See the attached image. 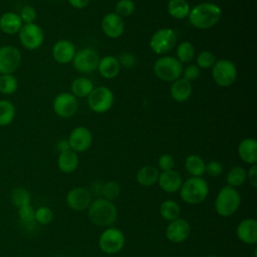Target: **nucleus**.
<instances>
[{"mask_svg": "<svg viewBox=\"0 0 257 257\" xmlns=\"http://www.w3.org/2000/svg\"><path fill=\"white\" fill-rule=\"evenodd\" d=\"M87 216L93 225L108 228L115 223L117 219V210L111 201L104 198H98L91 201L87 208Z\"/></svg>", "mask_w": 257, "mask_h": 257, "instance_id": "nucleus-1", "label": "nucleus"}, {"mask_svg": "<svg viewBox=\"0 0 257 257\" xmlns=\"http://www.w3.org/2000/svg\"><path fill=\"white\" fill-rule=\"evenodd\" d=\"M222 15L221 8L214 3H201L189 12L190 23L198 29H209L215 26Z\"/></svg>", "mask_w": 257, "mask_h": 257, "instance_id": "nucleus-2", "label": "nucleus"}, {"mask_svg": "<svg viewBox=\"0 0 257 257\" xmlns=\"http://www.w3.org/2000/svg\"><path fill=\"white\" fill-rule=\"evenodd\" d=\"M181 199L190 205L202 203L209 194V186L202 177H191L183 182L180 188Z\"/></svg>", "mask_w": 257, "mask_h": 257, "instance_id": "nucleus-3", "label": "nucleus"}, {"mask_svg": "<svg viewBox=\"0 0 257 257\" xmlns=\"http://www.w3.org/2000/svg\"><path fill=\"white\" fill-rule=\"evenodd\" d=\"M241 204V196L236 188L224 186L215 199V210L221 217H230L237 212Z\"/></svg>", "mask_w": 257, "mask_h": 257, "instance_id": "nucleus-4", "label": "nucleus"}, {"mask_svg": "<svg viewBox=\"0 0 257 257\" xmlns=\"http://www.w3.org/2000/svg\"><path fill=\"white\" fill-rule=\"evenodd\" d=\"M153 69L160 79L173 82L182 75L183 65L176 57L163 56L156 60Z\"/></svg>", "mask_w": 257, "mask_h": 257, "instance_id": "nucleus-5", "label": "nucleus"}, {"mask_svg": "<svg viewBox=\"0 0 257 257\" xmlns=\"http://www.w3.org/2000/svg\"><path fill=\"white\" fill-rule=\"evenodd\" d=\"M125 238L121 230L108 227L99 236L98 246L105 254L118 253L124 246Z\"/></svg>", "mask_w": 257, "mask_h": 257, "instance_id": "nucleus-6", "label": "nucleus"}, {"mask_svg": "<svg viewBox=\"0 0 257 257\" xmlns=\"http://www.w3.org/2000/svg\"><path fill=\"white\" fill-rule=\"evenodd\" d=\"M212 76L219 86H230L234 83L237 77L236 66L229 59L216 60L212 67Z\"/></svg>", "mask_w": 257, "mask_h": 257, "instance_id": "nucleus-7", "label": "nucleus"}, {"mask_svg": "<svg viewBox=\"0 0 257 257\" xmlns=\"http://www.w3.org/2000/svg\"><path fill=\"white\" fill-rule=\"evenodd\" d=\"M22 62L20 50L13 45L0 46V74H13Z\"/></svg>", "mask_w": 257, "mask_h": 257, "instance_id": "nucleus-8", "label": "nucleus"}, {"mask_svg": "<svg viewBox=\"0 0 257 257\" xmlns=\"http://www.w3.org/2000/svg\"><path fill=\"white\" fill-rule=\"evenodd\" d=\"M18 39L20 44L27 50L38 49L44 41V33L42 28L34 23L23 24L18 32Z\"/></svg>", "mask_w": 257, "mask_h": 257, "instance_id": "nucleus-9", "label": "nucleus"}, {"mask_svg": "<svg viewBox=\"0 0 257 257\" xmlns=\"http://www.w3.org/2000/svg\"><path fill=\"white\" fill-rule=\"evenodd\" d=\"M113 93L105 86L93 88L87 96V103L91 110L96 113H103L110 109L113 104Z\"/></svg>", "mask_w": 257, "mask_h": 257, "instance_id": "nucleus-10", "label": "nucleus"}, {"mask_svg": "<svg viewBox=\"0 0 257 257\" xmlns=\"http://www.w3.org/2000/svg\"><path fill=\"white\" fill-rule=\"evenodd\" d=\"M177 44V34L171 28L157 30L150 40L151 49L157 54H165L171 51Z\"/></svg>", "mask_w": 257, "mask_h": 257, "instance_id": "nucleus-11", "label": "nucleus"}, {"mask_svg": "<svg viewBox=\"0 0 257 257\" xmlns=\"http://www.w3.org/2000/svg\"><path fill=\"white\" fill-rule=\"evenodd\" d=\"M98 54L92 48H83L77 52L72 59L74 68L81 73H90L97 68Z\"/></svg>", "mask_w": 257, "mask_h": 257, "instance_id": "nucleus-12", "label": "nucleus"}, {"mask_svg": "<svg viewBox=\"0 0 257 257\" xmlns=\"http://www.w3.org/2000/svg\"><path fill=\"white\" fill-rule=\"evenodd\" d=\"M53 111L62 118L71 117L78 108L76 97L72 93L61 92L57 94L52 103Z\"/></svg>", "mask_w": 257, "mask_h": 257, "instance_id": "nucleus-13", "label": "nucleus"}, {"mask_svg": "<svg viewBox=\"0 0 257 257\" xmlns=\"http://www.w3.org/2000/svg\"><path fill=\"white\" fill-rule=\"evenodd\" d=\"M67 206L73 211L87 210L91 203L90 192L83 187H75L68 191L65 198Z\"/></svg>", "mask_w": 257, "mask_h": 257, "instance_id": "nucleus-14", "label": "nucleus"}, {"mask_svg": "<svg viewBox=\"0 0 257 257\" xmlns=\"http://www.w3.org/2000/svg\"><path fill=\"white\" fill-rule=\"evenodd\" d=\"M191 233V226L189 222L183 218H178L169 223L166 227V238L172 243H183L187 240Z\"/></svg>", "mask_w": 257, "mask_h": 257, "instance_id": "nucleus-15", "label": "nucleus"}, {"mask_svg": "<svg viewBox=\"0 0 257 257\" xmlns=\"http://www.w3.org/2000/svg\"><path fill=\"white\" fill-rule=\"evenodd\" d=\"M70 150L75 153H82L89 149L92 143V135L85 126L73 128L68 137Z\"/></svg>", "mask_w": 257, "mask_h": 257, "instance_id": "nucleus-16", "label": "nucleus"}, {"mask_svg": "<svg viewBox=\"0 0 257 257\" xmlns=\"http://www.w3.org/2000/svg\"><path fill=\"white\" fill-rule=\"evenodd\" d=\"M101 29L109 38H118L122 35L124 24L120 16L115 13H107L101 20Z\"/></svg>", "mask_w": 257, "mask_h": 257, "instance_id": "nucleus-17", "label": "nucleus"}, {"mask_svg": "<svg viewBox=\"0 0 257 257\" xmlns=\"http://www.w3.org/2000/svg\"><path fill=\"white\" fill-rule=\"evenodd\" d=\"M75 47L69 40L61 39L54 43L52 47V57L60 64H67L72 61L75 55Z\"/></svg>", "mask_w": 257, "mask_h": 257, "instance_id": "nucleus-18", "label": "nucleus"}, {"mask_svg": "<svg viewBox=\"0 0 257 257\" xmlns=\"http://www.w3.org/2000/svg\"><path fill=\"white\" fill-rule=\"evenodd\" d=\"M157 183L164 192L173 194L180 190L183 184V179L177 171L170 170L161 172L159 174V179Z\"/></svg>", "mask_w": 257, "mask_h": 257, "instance_id": "nucleus-19", "label": "nucleus"}, {"mask_svg": "<svg viewBox=\"0 0 257 257\" xmlns=\"http://www.w3.org/2000/svg\"><path fill=\"white\" fill-rule=\"evenodd\" d=\"M238 239L245 244L257 243V222L254 219H245L241 221L236 229Z\"/></svg>", "mask_w": 257, "mask_h": 257, "instance_id": "nucleus-20", "label": "nucleus"}, {"mask_svg": "<svg viewBox=\"0 0 257 257\" xmlns=\"http://www.w3.org/2000/svg\"><path fill=\"white\" fill-rule=\"evenodd\" d=\"M23 22L18 13L7 11L0 16V31L7 35L18 34Z\"/></svg>", "mask_w": 257, "mask_h": 257, "instance_id": "nucleus-21", "label": "nucleus"}, {"mask_svg": "<svg viewBox=\"0 0 257 257\" xmlns=\"http://www.w3.org/2000/svg\"><path fill=\"white\" fill-rule=\"evenodd\" d=\"M238 155L240 159L249 165H254L257 162V142L253 138H246L238 145Z\"/></svg>", "mask_w": 257, "mask_h": 257, "instance_id": "nucleus-22", "label": "nucleus"}, {"mask_svg": "<svg viewBox=\"0 0 257 257\" xmlns=\"http://www.w3.org/2000/svg\"><path fill=\"white\" fill-rule=\"evenodd\" d=\"M97 69L102 77L106 79H111L116 77L119 73L120 65L115 56L106 55L99 59Z\"/></svg>", "mask_w": 257, "mask_h": 257, "instance_id": "nucleus-23", "label": "nucleus"}, {"mask_svg": "<svg viewBox=\"0 0 257 257\" xmlns=\"http://www.w3.org/2000/svg\"><path fill=\"white\" fill-rule=\"evenodd\" d=\"M171 96L177 102L188 100L192 94V84L184 78H178L171 85Z\"/></svg>", "mask_w": 257, "mask_h": 257, "instance_id": "nucleus-24", "label": "nucleus"}, {"mask_svg": "<svg viewBox=\"0 0 257 257\" xmlns=\"http://www.w3.org/2000/svg\"><path fill=\"white\" fill-rule=\"evenodd\" d=\"M79 164L78 156L75 152L69 150L66 152H62L59 154L57 159V167L58 169L65 174L73 173Z\"/></svg>", "mask_w": 257, "mask_h": 257, "instance_id": "nucleus-25", "label": "nucleus"}, {"mask_svg": "<svg viewBox=\"0 0 257 257\" xmlns=\"http://www.w3.org/2000/svg\"><path fill=\"white\" fill-rule=\"evenodd\" d=\"M159 170L153 166H144L137 173V182L143 187L154 186L159 179Z\"/></svg>", "mask_w": 257, "mask_h": 257, "instance_id": "nucleus-26", "label": "nucleus"}, {"mask_svg": "<svg viewBox=\"0 0 257 257\" xmlns=\"http://www.w3.org/2000/svg\"><path fill=\"white\" fill-rule=\"evenodd\" d=\"M205 162L198 155H190L185 160V168L192 177H201L205 173Z\"/></svg>", "mask_w": 257, "mask_h": 257, "instance_id": "nucleus-27", "label": "nucleus"}, {"mask_svg": "<svg viewBox=\"0 0 257 257\" xmlns=\"http://www.w3.org/2000/svg\"><path fill=\"white\" fill-rule=\"evenodd\" d=\"M190 10V5L186 0H170L168 3V12L175 19L188 17Z\"/></svg>", "mask_w": 257, "mask_h": 257, "instance_id": "nucleus-28", "label": "nucleus"}, {"mask_svg": "<svg viewBox=\"0 0 257 257\" xmlns=\"http://www.w3.org/2000/svg\"><path fill=\"white\" fill-rule=\"evenodd\" d=\"M93 89V83L86 77H77L71 83L72 94L76 97H85Z\"/></svg>", "mask_w": 257, "mask_h": 257, "instance_id": "nucleus-29", "label": "nucleus"}, {"mask_svg": "<svg viewBox=\"0 0 257 257\" xmlns=\"http://www.w3.org/2000/svg\"><path fill=\"white\" fill-rule=\"evenodd\" d=\"M16 108L8 99H0V126L9 125L15 118Z\"/></svg>", "mask_w": 257, "mask_h": 257, "instance_id": "nucleus-30", "label": "nucleus"}, {"mask_svg": "<svg viewBox=\"0 0 257 257\" xmlns=\"http://www.w3.org/2000/svg\"><path fill=\"white\" fill-rule=\"evenodd\" d=\"M160 214L164 220L171 222L180 218L181 209L177 202L173 200H166L160 206Z\"/></svg>", "mask_w": 257, "mask_h": 257, "instance_id": "nucleus-31", "label": "nucleus"}, {"mask_svg": "<svg viewBox=\"0 0 257 257\" xmlns=\"http://www.w3.org/2000/svg\"><path fill=\"white\" fill-rule=\"evenodd\" d=\"M247 172L244 168L240 166H235L229 170L226 176L227 185L233 188H237L242 186L246 181Z\"/></svg>", "mask_w": 257, "mask_h": 257, "instance_id": "nucleus-32", "label": "nucleus"}, {"mask_svg": "<svg viewBox=\"0 0 257 257\" xmlns=\"http://www.w3.org/2000/svg\"><path fill=\"white\" fill-rule=\"evenodd\" d=\"M18 89V80L14 74H0V93L11 95Z\"/></svg>", "mask_w": 257, "mask_h": 257, "instance_id": "nucleus-33", "label": "nucleus"}, {"mask_svg": "<svg viewBox=\"0 0 257 257\" xmlns=\"http://www.w3.org/2000/svg\"><path fill=\"white\" fill-rule=\"evenodd\" d=\"M30 201H31V195L25 188L16 187L12 190L11 202L17 209L30 204Z\"/></svg>", "mask_w": 257, "mask_h": 257, "instance_id": "nucleus-34", "label": "nucleus"}, {"mask_svg": "<svg viewBox=\"0 0 257 257\" xmlns=\"http://www.w3.org/2000/svg\"><path fill=\"white\" fill-rule=\"evenodd\" d=\"M195 56V47L190 41H183L177 47V59L183 64L190 62Z\"/></svg>", "mask_w": 257, "mask_h": 257, "instance_id": "nucleus-35", "label": "nucleus"}, {"mask_svg": "<svg viewBox=\"0 0 257 257\" xmlns=\"http://www.w3.org/2000/svg\"><path fill=\"white\" fill-rule=\"evenodd\" d=\"M120 194V186L117 182L115 181H108L101 187V195L102 198L108 200V201H113L116 199Z\"/></svg>", "mask_w": 257, "mask_h": 257, "instance_id": "nucleus-36", "label": "nucleus"}, {"mask_svg": "<svg viewBox=\"0 0 257 257\" xmlns=\"http://www.w3.org/2000/svg\"><path fill=\"white\" fill-rule=\"evenodd\" d=\"M35 210L31 204L25 205L18 209V217L22 224L33 225L35 223Z\"/></svg>", "mask_w": 257, "mask_h": 257, "instance_id": "nucleus-37", "label": "nucleus"}, {"mask_svg": "<svg viewBox=\"0 0 257 257\" xmlns=\"http://www.w3.org/2000/svg\"><path fill=\"white\" fill-rule=\"evenodd\" d=\"M136 9L135 2L133 0H118L115 4V14L120 17H127L134 13Z\"/></svg>", "mask_w": 257, "mask_h": 257, "instance_id": "nucleus-38", "label": "nucleus"}, {"mask_svg": "<svg viewBox=\"0 0 257 257\" xmlns=\"http://www.w3.org/2000/svg\"><path fill=\"white\" fill-rule=\"evenodd\" d=\"M216 56L211 52V51H207L204 50L202 52H200L197 56V66L199 68H203V69H208L213 67V65L216 62Z\"/></svg>", "mask_w": 257, "mask_h": 257, "instance_id": "nucleus-39", "label": "nucleus"}, {"mask_svg": "<svg viewBox=\"0 0 257 257\" xmlns=\"http://www.w3.org/2000/svg\"><path fill=\"white\" fill-rule=\"evenodd\" d=\"M35 222L40 225H48L53 219V212L49 207L41 206L35 210Z\"/></svg>", "mask_w": 257, "mask_h": 257, "instance_id": "nucleus-40", "label": "nucleus"}, {"mask_svg": "<svg viewBox=\"0 0 257 257\" xmlns=\"http://www.w3.org/2000/svg\"><path fill=\"white\" fill-rule=\"evenodd\" d=\"M23 24H30V23H34L37 17V13L34 7L30 6V5H25L21 8L20 12L18 13Z\"/></svg>", "mask_w": 257, "mask_h": 257, "instance_id": "nucleus-41", "label": "nucleus"}, {"mask_svg": "<svg viewBox=\"0 0 257 257\" xmlns=\"http://www.w3.org/2000/svg\"><path fill=\"white\" fill-rule=\"evenodd\" d=\"M201 73L200 68L196 65V64H190L187 67H185V69H183V78L188 80V81H194L196 79L199 78Z\"/></svg>", "mask_w": 257, "mask_h": 257, "instance_id": "nucleus-42", "label": "nucleus"}, {"mask_svg": "<svg viewBox=\"0 0 257 257\" xmlns=\"http://www.w3.org/2000/svg\"><path fill=\"white\" fill-rule=\"evenodd\" d=\"M158 166L162 172L173 170L175 167V160L171 155L164 154L159 158Z\"/></svg>", "mask_w": 257, "mask_h": 257, "instance_id": "nucleus-43", "label": "nucleus"}, {"mask_svg": "<svg viewBox=\"0 0 257 257\" xmlns=\"http://www.w3.org/2000/svg\"><path fill=\"white\" fill-rule=\"evenodd\" d=\"M205 173L210 177H218L223 173V165L218 161H210L205 166Z\"/></svg>", "mask_w": 257, "mask_h": 257, "instance_id": "nucleus-44", "label": "nucleus"}, {"mask_svg": "<svg viewBox=\"0 0 257 257\" xmlns=\"http://www.w3.org/2000/svg\"><path fill=\"white\" fill-rule=\"evenodd\" d=\"M117 60L119 62V65H122L125 68H133L137 63L136 57L130 52L120 53L117 57Z\"/></svg>", "mask_w": 257, "mask_h": 257, "instance_id": "nucleus-45", "label": "nucleus"}, {"mask_svg": "<svg viewBox=\"0 0 257 257\" xmlns=\"http://www.w3.org/2000/svg\"><path fill=\"white\" fill-rule=\"evenodd\" d=\"M246 180L249 181V184L252 187H254V188L257 187V166H256V164L251 165V168L247 172Z\"/></svg>", "mask_w": 257, "mask_h": 257, "instance_id": "nucleus-46", "label": "nucleus"}, {"mask_svg": "<svg viewBox=\"0 0 257 257\" xmlns=\"http://www.w3.org/2000/svg\"><path fill=\"white\" fill-rule=\"evenodd\" d=\"M90 0H68V3L76 8V9H83L89 4Z\"/></svg>", "mask_w": 257, "mask_h": 257, "instance_id": "nucleus-47", "label": "nucleus"}, {"mask_svg": "<svg viewBox=\"0 0 257 257\" xmlns=\"http://www.w3.org/2000/svg\"><path fill=\"white\" fill-rule=\"evenodd\" d=\"M57 149H58V151H59L60 153L69 151V150H70V146H69L68 140H60V141L57 143Z\"/></svg>", "mask_w": 257, "mask_h": 257, "instance_id": "nucleus-48", "label": "nucleus"}, {"mask_svg": "<svg viewBox=\"0 0 257 257\" xmlns=\"http://www.w3.org/2000/svg\"><path fill=\"white\" fill-rule=\"evenodd\" d=\"M205 257H218V256H216V255H207Z\"/></svg>", "mask_w": 257, "mask_h": 257, "instance_id": "nucleus-49", "label": "nucleus"}, {"mask_svg": "<svg viewBox=\"0 0 257 257\" xmlns=\"http://www.w3.org/2000/svg\"><path fill=\"white\" fill-rule=\"evenodd\" d=\"M67 257H73V256H67Z\"/></svg>", "mask_w": 257, "mask_h": 257, "instance_id": "nucleus-50", "label": "nucleus"}]
</instances>
